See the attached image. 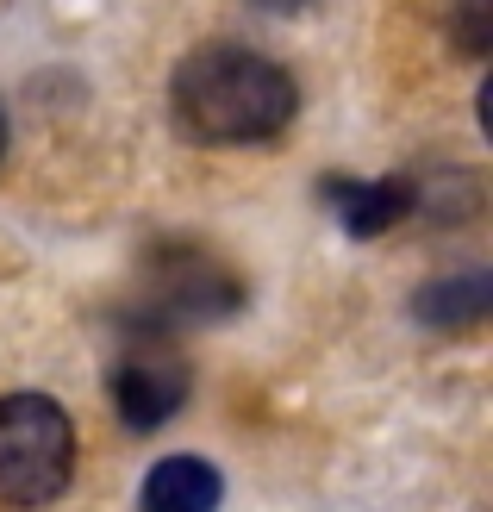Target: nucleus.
<instances>
[{
  "label": "nucleus",
  "mask_w": 493,
  "mask_h": 512,
  "mask_svg": "<svg viewBox=\"0 0 493 512\" xmlns=\"http://www.w3.org/2000/svg\"><path fill=\"white\" fill-rule=\"evenodd\" d=\"M219 500H225V481L206 456H163L144 475L138 512H219Z\"/></svg>",
  "instance_id": "6"
},
{
  "label": "nucleus",
  "mask_w": 493,
  "mask_h": 512,
  "mask_svg": "<svg viewBox=\"0 0 493 512\" xmlns=\"http://www.w3.org/2000/svg\"><path fill=\"white\" fill-rule=\"evenodd\" d=\"M487 306H493V281L487 269H462V275H444V281H431V288L412 300V313H419L425 325H481L487 319Z\"/></svg>",
  "instance_id": "7"
},
{
  "label": "nucleus",
  "mask_w": 493,
  "mask_h": 512,
  "mask_svg": "<svg viewBox=\"0 0 493 512\" xmlns=\"http://www.w3.org/2000/svg\"><path fill=\"white\" fill-rule=\"evenodd\" d=\"M144 281H150V300H144L138 331H163V338H169V325H213L244 300V288L225 275V263H213L206 250H188V244H169L144 269Z\"/></svg>",
  "instance_id": "3"
},
{
  "label": "nucleus",
  "mask_w": 493,
  "mask_h": 512,
  "mask_svg": "<svg viewBox=\"0 0 493 512\" xmlns=\"http://www.w3.org/2000/svg\"><path fill=\"white\" fill-rule=\"evenodd\" d=\"M0 157H7V113H0Z\"/></svg>",
  "instance_id": "8"
},
{
  "label": "nucleus",
  "mask_w": 493,
  "mask_h": 512,
  "mask_svg": "<svg viewBox=\"0 0 493 512\" xmlns=\"http://www.w3.org/2000/svg\"><path fill=\"white\" fill-rule=\"evenodd\" d=\"M188 388H194V375H188L181 350L163 338V331H138L113 363V406H119V419L132 431L169 425L181 406H188Z\"/></svg>",
  "instance_id": "4"
},
{
  "label": "nucleus",
  "mask_w": 493,
  "mask_h": 512,
  "mask_svg": "<svg viewBox=\"0 0 493 512\" xmlns=\"http://www.w3.org/2000/svg\"><path fill=\"white\" fill-rule=\"evenodd\" d=\"M319 200L337 213L350 238H381L387 225L412 213V182H356V175H325Z\"/></svg>",
  "instance_id": "5"
},
{
  "label": "nucleus",
  "mask_w": 493,
  "mask_h": 512,
  "mask_svg": "<svg viewBox=\"0 0 493 512\" xmlns=\"http://www.w3.org/2000/svg\"><path fill=\"white\" fill-rule=\"evenodd\" d=\"M75 425L44 394L0 400V506H44L69 488Z\"/></svg>",
  "instance_id": "2"
},
{
  "label": "nucleus",
  "mask_w": 493,
  "mask_h": 512,
  "mask_svg": "<svg viewBox=\"0 0 493 512\" xmlns=\"http://www.w3.org/2000/svg\"><path fill=\"white\" fill-rule=\"evenodd\" d=\"M169 100H175L181 132L200 144H263L275 132H288V119L300 113L294 75L244 44L188 50L169 82Z\"/></svg>",
  "instance_id": "1"
}]
</instances>
